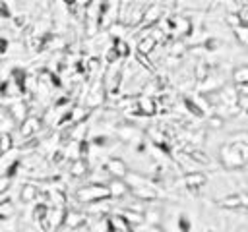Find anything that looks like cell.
I'll list each match as a JSON object with an SVG mask.
<instances>
[{"label":"cell","instance_id":"30bf717a","mask_svg":"<svg viewBox=\"0 0 248 232\" xmlns=\"http://www.w3.org/2000/svg\"><path fill=\"white\" fill-rule=\"evenodd\" d=\"M184 184H186L188 189H200L205 184V174H202V172H188L184 176Z\"/></svg>","mask_w":248,"mask_h":232},{"label":"cell","instance_id":"d6986e66","mask_svg":"<svg viewBox=\"0 0 248 232\" xmlns=\"http://www.w3.org/2000/svg\"><path fill=\"white\" fill-rule=\"evenodd\" d=\"M184 106H186V110H188L192 116H203V114H205V110H203L202 106H198V104H196V101H194V99H190V97H186V99H184Z\"/></svg>","mask_w":248,"mask_h":232},{"label":"cell","instance_id":"5b68a950","mask_svg":"<svg viewBox=\"0 0 248 232\" xmlns=\"http://www.w3.org/2000/svg\"><path fill=\"white\" fill-rule=\"evenodd\" d=\"M107 188H108L110 197H122V195H126V193L130 191V186L126 184V180H124V178H114V176H112V180L107 184Z\"/></svg>","mask_w":248,"mask_h":232},{"label":"cell","instance_id":"ba28073f","mask_svg":"<svg viewBox=\"0 0 248 232\" xmlns=\"http://www.w3.org/2000/svg\"><path fill=\"white\" fill-rule=\"evenodd\" d=\"M130 191H132L138 199H141V201H151V199L157 197V191L151 188V184H141V186L130 188Z\"/></svg>","mask_w":248,"mask_h":232},{"label":"cell","instance_id":"e575fe53","mask_svg":"<svg viewBox=\"0 0 248 232\" xmlns=\"http://www.w3.org/2000/svg\"><path fill=\"white\" fill-rule=\"evenodd\" d=\"M246 203H248V199H246Z\"/></svg>","mask_w":248,"mask_h":232},{"label":"cell","instance_id":"8fae6325","mask_svg":"<svg viewBox=\"0 0 248 232\" xmlns=\"http://www.w3.org/2000/svg\"><path fill=\"white\" fill-rule=\"evenodd\" d=\"M159 17H161V8L159 6H149L143 14H141V25H153V23H157L159 21Z\"/></svg>","mask_w":248,"mask_h":232},{"label":"cell","instance_id":"3957f363","mask_svg":"<svg viewBox=\"0 0 248 232\" xmlns=\"http://www.w3.org/2000/svg\"><path fill=\"white\" fill-rule=\"evenodd\" d=\"M41 120L37 118V116H25L21 122H19V135L21 137H31V135H35L39 130H41Z\"/></svg>","mask_w":248,"mask_h":232},{"label":"cell","instance_id":"484cf974","mask_svg":"<svg viewBox=\"0 0 248 232\" xmlns=\"http://www.w3.org/2000/svg\"><path fill=\"white\" fill-rule=\"evenodd\" d=\"M10 184H12V178L6 176V174H2V176H0V193H4V191L10 188Z\"/></svg>","mask_w":248,"mask_h":232},{"label":"cell","instance_id":"52a82bcc","mask_svg":"<svg viewBox=\"0 0 248 232\" xmlns=\"http://www.w3.org/2000/svg\"><path fill=\"white\" fill-rule=\"evenodd\" d=\"M8 114H10L16 122H21V120L29 114V108H27L25 101H14V102L10 104V108H8Z\"/></svg>","mask_w":248,"mask_h":232},{"label":"cell","instance_id":"4fadbf2b","mask_svg":"<svg viewBox=\"0 0 248 232\" xmlns=\"http://www.w3.org/2000/svg\"><path fill=\"white\" fill-rule=\"evenodd\" d=\"M138 110H140L143 116H151V114L157 112V104H155V101L149 99V97H140V99H138Z\"/></svg>","mask_w":248,"mask_h":232},{"label":"cell","instance_id":"cb8c5ba5","mask_svg":"<svg viewBox=\"0 0 248 232\" xmlns=\"http://www.w3.org/2000/svg\"><path fill=\"white\" fill-rule=\"evenodd\" d=\"M227 21H229L232 27L242 25V17H240V14H229V15H227Z\"/></svg>","mask_w":248,"mask_h":232},{"label":"cell","instance_id":"6da1fadb","mask_svg":"<svg viewBox=\"0 0 248 232\" xmlns=\"http://www.w3.org/2000/svg\"><path fill=\"white\" fill-rule=\"evenodd\" d=\"M221 162L227 168H240L248 160V145L246 143H232V145H223L219 149Z\"/></svg>","mask_w":248,"mask_h":232},{"label":"cell","instance_id":"5bb4252c","mask_svg":"<svg viewBox=\"0 0 248 232\" xmlns=\"http://www.w3.org/2000/svg\"><path fill=\"white\" fill-rule=\"evenodd\" d=\"M155 44H157V39H155L153 35H147V37L140 39V43H138V54H145V56H149V54L153 52Z\"/></svg>","mask_w":248,"mask_h":232},{"label":"cell","instance_id":"9a60e30c","mask_svg":"<svg viewBox=\"0 0 248 232\" xmlns=\"http://www.w3.org/2000/svg\"><path fill=\"white\" fill-rule=\"evenodd\" d=\"M112 50L116 52L118 58H126V56L130 54V44H128L122 37H114V41H112Z\"/></svg>","mask_w":248,"mask_h":232},{"label":"cell","instance_id":"ac0fdd59","mask_svg":"<svg viewBox=\"0 0 248 232\" xmlns=\"http://www.w3.org/2000/svg\"><path fill=\"white\" fill-rule=\"evenodd\" d=\"M105 101V87L101 83H97L93 89H91V95H89V104H101Z\"/></svg>","mask_w":248,"mask_h":232},{"label":"cell","instance_id":"7c38bea8","mask_svg":"<svg viewBox=\"0 0 248 232\" xmlns=\"http://www.w3.org/2000/svg\"><path fill=\"white\" fill-rule=\"evenodd\" d=\"M244 201H246V199H244L242 195H238V193H231V195L219 199V205L225 207V209H240V207L244 205Z\"/></svg>","mask_w":248,"mask_h":232},{"label":"cell","instance_id":"8992f818","mask_svg":"<svg viewBox=\"0 0 248 232\" xmlns=\"http://www.w3.org/2000/svg\"><path fill=\"white\" fill-rule=\"evenodd\" d=\"M66 228H79L81 230V224H85V218L81 213L74 211V209H66V217H64V222H62Z\"/></svg>","mask_w":248,"mask_h":232},{"label":"cell","instance_id":"603a6c76","mask_svg":"<svg viewBox=\"0 0 248 232\" xmlns=\"http://www.w3.org/2000/svg\"><path fill=\"white\" fill-rule=\"evenodd\" d=\"M234 33H236V37L240 39V43H244V44H248V25H238V27H234Z\"/></svg>","mask_w":248,"mask_h":232},{"label":"cell","instance_id":"2e32d148","mask_svg":"<svg viewBox=\"0 0 248 232\" xmlns=\"http://www.w3.org/2000/svg\"><path fill=\"white\" fill-rule=\"evenodd\" d=\"M37 195H39V189H37L33 184H25V186L21 188V191H19V199H21L23 203H31V201H35Z\"/></svg>","mask_w":248,"mask_h":232},{"label":"cell","instance_id":"836d02e7","mask_svg":"<svg viewBox=\"0 0 248 232\" xmlns=\"http://www.w3.org/2000/svg\"><path fill=\"white\" fill-rule=\"evenodd\" d=\"M246 112H248V108H246Z\"/></svg>","mask_w":248,"mask_h":232},{"label":"cell","instance_id":"e0dca14e","mask_svg":"<svg viewBox=\"0 0 248 232\" xmlns=\"http://www.w3.org/2000/svg\"><path fill=\"white\" fill-rule=\"evenodd\" d=\"M85 172H87V162H85V159L78 157V159L72 162V166H70V174H72L74 178H81Z\"/></svg>","mask_w":248,"mask_h":232},{"label":"cell","instance_id":"f1b7e54d","mask_svg":"<svg viewBox=\"0 0 248 232\" xmlns=\"http://www.w3.org/2000/svg\"><path fill=\"white\" fill-rule=\"evenodd\" d=\"M178 228L180 230H190V222H188V218H184V217H180V220H178Z\"/></svg>","mask_w":248,"mask_h":232},{"label":"cell","instance_id":"d4e9b609","mask_svg":"<svg viewBox=\"0 0 248 232\" xmlns=\"http://www.w3.org/2000/svg\"><path fill=\"white\" fill-rule=\"evenodd\" d=\"M120 135H122L126 141H132V137H138V131L132 130V128H124V130L120 131Z\"/></svg>","mask_w":248,"mask_h":232},{"label":"cell","instance_id":"83f0119b","mask_svg":"<svg viewBox=\"0 0 248 232\" xmlns=\"http://www.w3.org/2000/svg\"><path fill=\"white\" fill-rule=\"evenodd\" d=\"M0 15L2 17H10V10H8V4L4 0H0Z\"/></svg>","mask_w":248,"mask_h":232},{"label":"cell","instance_id":"1f68e13d","mask_svg":"<svg viewBox=\"0 0 248 232\" xmlns=\"http://www.w3.org/2000/svg\"><path fill=\"white\" fill-rule=\"evenodd\" d=\"M240 17H242V23H244V25H248V10H246V12H242V14H240Z\"/></svg>","mask_w":248,"mask_h":232},{"label":"cell","instance_id":"9c48e42d","mask_svg":"<svg viewBox=\"0 0 248 232\" xmlns=\"http://www.w3.org/2000/svg\"><path fill=\"white\" fill-rule=\"evenodd\" d=\"M107 170H108L110 176H114V178H124L126 172H128L124 160H120V159H108V162H107Z\"/></svg>","mask_w":248,"mask_h":232},{"label":"cell","instance_id":"44dd1931","mask_svg":"<svg viewBox=\"0 0 248 232\" xmlns=\"http://www.w3.org/2000/svg\"><path fill=\"white\" fill-rule=\"evenodd\" d=\"M14 215V203L12 201H0V218H8Z\"/></svg>","mask_w":248,"mask_h":232},{"label":"cell","instance_id":"4dcf8cb0","mask_svg":"<svg viewBox=\"0 0 248 232\" xmlns=\"http://www.w3.org/2000/svg\"><path fill=\"white\" fill-rule=\"evenodd\" d=\"M6 50H8V41L0 37V54H6Z\"/></svg>","mask_w":248,"mask_h":232},{"label":"cell","instance_id":"d6a6232c","mask_svg":"<svg viewBox=\"0 0 248 232\" xmlns=\"http://www.w3.org/2000/svg\"><path fill=\"white\" fill-rule=\"evenodd\" d=\"M66 4H76V0H64Z\"/></svg>","mask_w":248,"mask_h":232},{"label":"cell","instance_id":"ffe728a7","mask_svg":"<svg viewBox=\"0 0 248 232\" xmlns=\"http://www.w3.org/2000/svg\"><path fill=\"white\" fill-rule=\"evenodd\" d=\"M232 81H234L236 85L248 83V66H242V68L234 70V73H232Z\"/></svg>","mask_w":248,"mask_h":232},{"label":"cell","instance_id":"4316f807","mask_svg":"<svg viewBox=\"0 0 248 232\" xmlns=\"http://www.w3.org/2000/svg\"><path fill=\"white\" fill-rule=\"evenodd\" d=\"M209 126H211V128H221V126H223V120H221L219 116H211V118H209Z\"/></svg>","mask_w":248,"mask_h":232},{"label":"cell","instance_id":"7402d4cb","mask_svg":"<svg viewBox=\"0 0 248 232\" xmlns=\"http://www.w3.org/2000/svg\"><path fill=\"white\" fill-rule=\"evenodd\" d=\"M10 147H12V135H10V131H4L0 135V153H6Z\"/></svg>","mask_w":248,"mask_h":232},{"label":"cell","instance_id":"7a4b0ae2","mask_svg":"<svg viewBox=\"0 0 248 232\" xmlns=\"http://www.w3.org/2000/svg\"><path fill=\"white\" fill-rule=\"evenodd\" d=\"M76 197L78 201L81 203H97V201H103V199H108L110 193H108V188L103 186V184H89V186H83L76 191Z\"/></svg>","mask_w":248,"mask_h":232},{"label":"cell","instance_id":"277c9868","mask_svg":"<svg viewBox=\"0 0 248 232\" xmlns=\"http://www.w3.org/2000/svg\"><path fill=\"white\" fill-rule=\"evenodd\" d=\"M105 224H107V230H110V232H130L132 230V226L124 215H110V217H107Z\"/></svg>","mask_w":248,"mask_h":232},{"label":"cell","instance_id":"f546056e","mask_svg":"<svg viewBox=\"0 0 248 232\" xmlns=\"http://www.w3.org/2000/svg\"><path fill=\"white\" fill-rule=\"evenodd\" d=\"M89 70H91V72L99 70V60H97V58H91V60H89Z\"/></svg>","mask_w":248,"mask_h":232}]
</instances>
